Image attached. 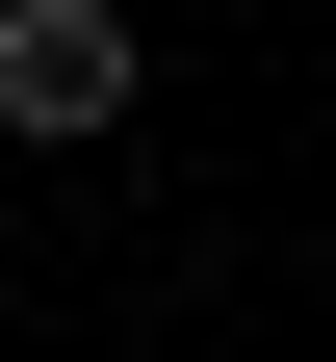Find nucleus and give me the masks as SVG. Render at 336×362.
<instances>
[{"mask_svg": "<svg viewBox=\"0 0 336 362\" xmlns=\"http://www.w3.org/2000/svg\"><path fill=\"white\" fill-rule=\"evenodd\" d=\"M129 78H156V52H129V0H0V129H26V156H104Z\"/></svg>", "mask_w": 336, "mask_h": 362, "instance_id": "nucleus-1", "label": "nucleus"}]
</instances>
